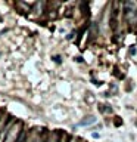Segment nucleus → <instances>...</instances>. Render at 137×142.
<instances>
[{
  "mask_svg": "<svg viewBox=\"0 0 137 142\" xmlns=\"http://www.w3.org/2000/svg\"><path fill=\"white\" fill-rule=\"evenodd\" d=\"M93 123H96V118L94 117H87V118H84V120H81L78 123V126H90Z\"/></svg>",
  "mask_w": 137,
  "mask_h": 142,
  "instance_id": "f257e3e1",
  "label": "nucleus"
},
{
  "mask_svg": "<svg viewBox=\"0 0 137 142\" xmlns=\"http://www.w3.org/2000/svg\"><path fill=\"white\" fill-rule=\"evenodd\" d=\"M136 126H137V120H136Z\"/></svg>",
  "mask_w": 137,
  "mask_h": 142,
  "instance_id": "20e7f679",
  "label": "nucleus"
},
{
  "mask_svg": "<svg viewBox=\"0 0 137 142\" xmlns=\"http://www.w3.org/2000/svg\"><path fill=\"white\" fill-rule=\"evenodd\" d=\"M53 61H55L56 64H61V58H59V56H53Z\"/></svg>",
  "mask_w": 137,
  "mask_h": 142,
  "instance_id": "7ed1b4c3",
  "label": "nucleus"
},
{
  "mask_svg": "<svg viewBox=\"0 0 137 142\" xmlns=\"http://www.w3.org/2000/svg\"><path fill=\"white\" fill-rule=\"evenodd\" d=\"M0 21H2V16H0Z\"/></svg>",
  "mask_w": 137,
  "mask_h": 142,
  "instance_id": "39448f33",
  "label": "nucleus"
},
{
  "mask_svg": "<svg viewBox=\"0 0 137 142\" xmlns=\"http://www.w3.org/2000/svg\"><path fill=\"white\" fill-rule=\"evenodd\" d=\"M66 142H69V141H66Z\"/></svg>",
  "mask_w": 137,
  "mask_h": 142,
  "instance_id": "423d86ee",
  "label": "nucleus"
},
{
  "mask_svg": "<svg viewBox=\"0 0 137 142\" xmlns=\"http://www.w3.org/2000/svg\"><path fill=\"white\" fill-rule=\"evenodd\" d=\"M25 141H27V133H25V130H21V133H19V136L15 142H25Z\"/></svg>",
  "mask_w": 137,
  "mask_h": 142,
  "instance_id": "f03ea898",
  "label": "nucleus"
}]
</instances>
